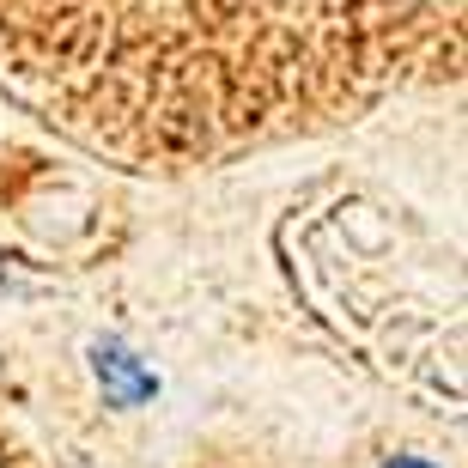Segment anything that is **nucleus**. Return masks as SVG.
I'll return each instance as SVG.
<instances>
[{
	"label": "nucleus",
	"instance_id": "obj_1",
	"mask_svg": "<svg viewBox=\"0 0 468 468\" xmlns=\"http://www.w3.org/2000/svg\"><path fill=\"white\" fill-rule=\"evenodd\" d=\"M456 55L463 0H0V73L140 158L347 116Z\"/></svg>",
	"mask_w": 468,
	"mask_h": 468
},
{
	"label": "nucleus",
	"instance_id": "obj_2",
	"mask_svg": "<svg viewBox=\"0 0 468 468\" xmlns=\"http://www.w3.org/2000/svg\"><path fill=\"white\" fill-rule=\"evenodd\" d=\"M98 378L110 383V396H116V401H140V396H153V378H146V371H140V365L128 359L122 347H104V353H98Z\"/></svg>",
	"mask_w": 468,
	"mask_h": 468
},
{
	"label": "nucleus",
	"instance_id": "obj_3",
	"mask_svg": "<svg viewBox=\"0 0 468 468\" xmlns=\"http://www.w3.org/2000/svg\"><path fill=\"white\" fill-rule=\"evenodd\" d=\"M389 468H432V463H414V456H396V463Z\"/></svg>",
	"mask_w": 468,
	"mask_h": 468
}]
</instances>
